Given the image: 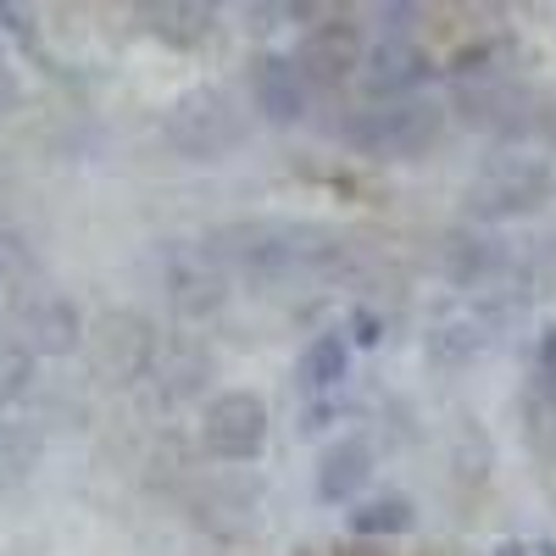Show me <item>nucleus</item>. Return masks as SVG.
<instances>
[{"label": "nucleus", "instance_id": "f257e3e1", "mask_svg": "<svg viewBox=\"0 0 556 556\" xmlns=\"http://www.w3.org/2000/svg\"><path fill=\"white\" fill-rule=\"evenodd\" d=\"M440 134H445V112L424 96L356 106L334 123V139L367 162H417L429 146H440Z\"/></svg>", "mask_w": 556, "mask_h": 556}, {"label": "nucleus", "instance_id": "f03ea898", "mask_svg": "<svg viewBox=\"0 0 556 556\" xmlns=\"http://www.w3.org/2000/svg\"><path fill=\"white\" fill-rule=\"evenodd\" d=\"M245 106L228 96L217 84H201L190 96H178L167 112H162V139L184 156V162H223L245 146Z\"/></svg>", "mask_w": 556, "mask_h": 556}, {"label": "nucleus", "instance_id": "7ed1b4c3", "mask_svg": "<svg viewBox=\"0 0 556 556\" xmlns=\"http://www.w3.org/2000/svg\"><path fill=\"white\" fill-rule=\"evenodd\" d=\"M0 340L28 362L67 356L84 340V312L51 285H12L0 301Z\"/></svg>", "mask_w": 556, "mask_h": 556}, {"label": "nucleus", "instance_id": "20e7f679", "mask_svg": "<svg viewBox=\"0 0 556 556\" xmlns=\"http://www.w3.org/2000/svg\"><path fill=\"white\" fill-rule=\"evenodd\" d=\"M451 106L462 112V123L484 128L501 146H518V139L545 134V101L529 84H518V73L506 78H451Z\"/></svg>", "mask_w": 556, "mask_h": 556}, {"label": "nucleus", "instance_id": "39448f33", "mask_svg": "<svg viewBox=\"0 0 556 556\" xmlns=\"http://www.w3.org/2000/svg\"><path fill=\"white\" fill-rule=\"evenodd\" d=\"M556 190V178L540 156H518V151H506V156H490L473 184H468V217L479 223H513V217H529L551 201Z\"/></svg>", "mask_w": 556, "mask_h": 556}, {"label": "nucleus", "instance_id": "423d86ee", "mask_svg": "<svg viewBox=\"0 0 556 556\" xmlns=\"http://www.w3.org/2000/svg\"><path fill=\"white\" fill-rule=\"evenodd\" d=\"M201 445H206L212 462H228V468L256 462L267 451V401L251 395V390L212 395L206 412H201Z\"/></svg>", "mask_w": 556, "mask_h": 556}, {"label": "nucleus", "instance_id": "0eeeda50", "mask_svg": "<svg viewBox=\"0 0 556 556\" xmlns=\"http://www.w3.org/2000/svg\"><path fill=\"white\" fill-rule=\"evenodd\" d=\"M162 295L173 306V317L184 323H206L223 312L228 301V273L206 256V245H167L162 251Z\"/></svg>", "mask_w": 556, "mask_h": 556}, {"label": "nucleus", "instance_id": "6e6552de", "mask_svg": "<svg viewBox=\"0 0 556 556\" xmlns=\"http://www.w3.org/2000/svg\"><path fill=\"white\" fill-rule=\"evenodd\" d=\"M434 267L451 278L456 290H490L495 278L513 267V251H506L495 235H484V228L456 223V228H445V235L434 240Z\"/></svg>", "mask_w": 556, "mask_h": 556}, {"label": "nucleus", "instance_id": "1a4fd4ad", "mask_svg": "<svg viewBox=\"0 0 556 556\" xmlns=\"http://www.w3.org/2000/svg\"><path fill=\"white\" fill-rule=\"evenodd\" d=\"M89 356H96V367H101L106 379L134 384V379L151 374L156 334H151V323L139 317V312H106L96 323V334H89Z\"/></svg>", "mask_w": 556, "mask_h": 556}, {"label": "nucleus", "instance_id": "9d476101", "mask_svg": "<svg viewBox=\"0 0 556 556\" xmlns=\"http://www.w3.org/2000/svg\"><path fill=\"white\" fill-rule=\"evenodd\" d=\"M362 56H367V45H362V28H356L351 17L317 23V28H306V39L295 45V67L306 73L312 96H317V89L345 84V78L362 67Z\"/></svg>", "mask_w": 556, "mask_h": 556}, {"label": "nucleus", "instance_id": "9b49d317", "mask_svg": "<svg viewBox=\"0 0 556 556\" xmlns=\"http://www.w3.org/2000/svg\"><path fill=\"white\" fill-rule=\"evenodd\" d=\"M424 84H429V56L417 51L412 39H401V34H384L374 51L362 56L367 106H379V101H412Z\"/></svg>", "mask_w": 556, "mask_h": 556}, {"label": "nucleus", "instance_id": "f8f14e48", "mask_svg": "<svg viewBox=\"0 0 556 556\" xmlns=\"http://www.w3.org/2000/svg\"><path fill=\"white\" fill-rule=\"evenodd\" d=\"M251 106L267 117V123H301L306 106H312V84L306 73L295 67V56H262L251 67Z\"/></svg>", "mask_w": 556, "mask_h": 556}, {"label": "nucleus", "instance_id": "ddd939ff", "mask_svg": "<svg viewBox=\"0 0 556 556\" xmlns=\"http://www.w3.org/2000/svg\"><path fill=\"white\" fill-rule=\"evenodd\" d=\"M367 479H374V445H367L362 434H345V440H334L329 451L317 456V501L340 506V501H351Z\"/></svg>", "mask_w": 556, "mask_h": 556}, {"label": "nucleus", "instance_id": "4468645a", "mask_svg": "<svg viewBox=\"0 0 556 556\" xmlns=\"http://www.w3.org/2000/svg\"><path fill=\"white\" fill-rule=\"evenodd\" d=\"M490 345V323L484 317H451L440 329H429L424 340V362L434 374H462V367H473Z\"/></svg>", "mask_w": 556, "mask_h": 556}, {"label": "nucleus", "instance_id": "2eb2a0df", "mask_svg": "<svg viewBox=\"0 0 556 556\" xmlns=\"http://www.w3.org/2000/svg\"><path fill=\"white\" fill-rule=\"evenodd\" d=\"M345 374H351V340H345V329H323V334L301 351V362H295V384H301L312 401L334 395V390L345 384Z\"/></svg>", "mask_w": 556, "mask_h": 556}, {"label": "nucleus", "instance_id": "dca6fc26", "mask_svg": "<svg viewBox=\"0 0 556 556\" xmlns=\"http://www.w3.org/2000/svg\"><path fill=\"white\" fill-rule=\"evenodd\" d=\"M151 379L178 401V395H195L201 379H212V356L201 345H178V351H162L156 345V362H151Z\"/></svg>", "mask_w": 556, "mask_h": 556}, {"label": "nucleus", "instance_id": "f3484780", "mask_svg": "<svg viewBox=\"0 0 556 556\" xmlns=\"http://www.w3.org/2000/svg\"><path fill=\"white\" fill-rule=\"evenodd\" d=\"M151 23V34L156 39H167V45H178V51H195L201 39H212V7H146L139 12Z\"/></svg>", "mask_w": 556, "mask_h": 556}, {"label": "nucleus", "instance_id": "a211bd4d", "mask_svg": "<svg viewBox=\"0 0 556 556\" xmlns=\"http://www.w3.org/2000/svg\"><path fill=\"white\" fill-rule=\"evenodd\" d=\"M412 529V501L406 495H379V501H362L351 513V534L362 540H390Z\"/></svg>", "mask_w": 556, "mask_h": 556}, {"label": "nucleus", "instance_id": "6ab92c4d", "mask_svg": "<svg viewBox=\"0 0 556 556\" xmlns=\"http://www.w3.org/2000/svg\"><path fill=\"white\" fill-rule=\"evenodd\" d=\"M523 417H529L534 451L556 456V390H551V384H534V390L523 395Z\"/></svg>", "mask_w": 556, "mask_h": 556}, {"label": "nucleus", "instance_id": "aec40b11", "mask_svg": "<svg viewBox=\"0 0 556 556\" xmlns=\"http://www.w3.org/2000/svg\"><path fill=\"white\" fill-rule=\"evenodd\" d=\"M28 384H34V362L17 356V351H0V429H7V417L28 395Z\"/></svg>", "mask_w": 556, "mask_h": 556}, {"label": "nucleus", "instance_id": "412c9836", "mask_svg": "<svg viewBox=\"0 0 556 556\" xmlns=\"http://www.w3.org/2000/svg\"><path fill=\"white\" fill-rule=\"evenodd\" d=\"M34 456H39V429H17V440L0 434V484H7V479H23Z\"/></svg>", "mask_w": 556, "mask_h": 556}, {"label": "nucleus", "instance_id": "4be33fe9", "mask_svg": "<svg viewBox=\"0 0 556 556\" xmlns=\"http://www.w3.org/2000/svg\"><path fill=\"white\" fill-rule=\"evenodd\" d=\"M374 17L384 23V34H401V39H412V23L424 17V12H417V7H379Z\"/></svg>", "mask_w": 556, "mask_h": 556}, {"label": "nucleus", "instance_id": "5701e85b", "mask_svg": "<svg viewBox=\"0 0 556 556\" xmlns=\"http://www.w3.org/2000/svg\"><path fill=\"white\" fill-rule=\"evenodd\" d=\"M379 334H384V323L367 312V306H356V312H351V340H356V345H379Z\"/></svg>", "mask_w": 556, "mask_h": 556}, {"label": "nucleus", "instance_id": "b1692460", "mask_svg": "<svg viewBox=\"0 0 556 556\" xmlns=\"http://www.w3.org/2000/svg\"><path fill=\"white\" fill-rule=\"evenodd\" d=\"M23 101V84H17V67L7 62V51H0V112H12Z\"/></svg>", "mask_w": 556, "mask_h": 556}, {"label": "nucleus", "instance_id": "393cba45", "mask_svg": "<svg viewBox=\"0 0 556 556\" xmlns=\"http://www.w3.org/2000/svg\"><path fill=\"white\" fill-rule=\"evenodd\" d=\"M540 384H551V390H556V323L540 334Z\"/></svg>", "mask_w": 556, "mask_h": 556}, {"label": "nucleus", "instance_id": "a878e982", "mask_svg": "<svg viewBox=\"0 0 556 556\" xmlns=\"http://www.w3.org/2000/svg\"><path fill=\"white\" fill-rule=\"evenodd\" d=\"M534 556H556V540H540V545H534Z\"/></svg>", "mask_w": 556, "mask_h": 556}, {"label": "nucleus", "instance_id": "bb28decb", "mask_svg": "<svg viewBox=\"0 0 556 556\" xmlns=\"http://www.w3.org/2000/svg\"><path fill=\"white\" fill-rule=\"evenodd\" d=\"M495 556H529V551H523V545H501Z\"/></svg>", "mask_w": 556, "mask_h": 556}, {"label": "nucleus", "instance_id": "cd10ccee", "mask_svg": "<svg viewBox=\"0 0 556 556\" xmlns=\"http://www.w3.org/2000/svg\"><path fill=\"white\" fill-rule=\"evenodd\" d=\"M345 556H390V551H367V545H356V551H345Z\"/></svg>", "mask_w": 556, "mask_h": 556}, {"label": "nucleus", "instance_id": "c85d7f7f", "mask_svg": "<svg viewBox=\"0 0 556 556\" xmlns=\"http://www.w3.org/2000/svg\"><path fill=\"white\" fill-rule=\"evenodd\" d=\"M545 134H551V139H556V112H551V117H545Z\"/></svg>", "mask_w": 556, "mask_h": 556}]
</instances>
